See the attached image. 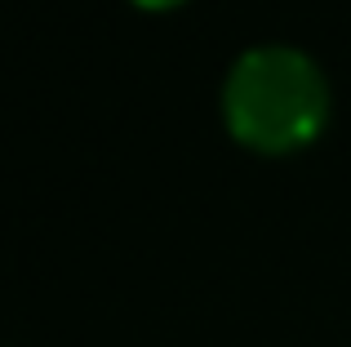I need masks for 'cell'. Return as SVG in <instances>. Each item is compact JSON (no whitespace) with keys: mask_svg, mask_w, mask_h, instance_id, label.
Instances as JSON below:
<instances>
[{"mask_svg":"<svg viewBox=\"0 0 351 347\" xmlns=\"http://www.w3.org/2000/svg\"><path fill=\"white\" fill-rule=\"evenodd\" d=\"M227 130L254 152H298L329 121V80L293 45H254L223 80Z\"/></svg>","mask_w":351,"mask_h":347,"instance_id":"cell-1","label":"cell"},{"mask_svg":"<svg viewBox=\"0 0 351 347\" xmlns=\"http://www.w3.org/2000/svg\"><path fill=\"white\" fill-rule=\"evenodd\" d=\"M134 5H143V9H173V5H182V0H134Z\"/></svg>","mask_w":351,"mask_h":347,"instance_id":"cell-2","label":"cell"}]
</instances>
